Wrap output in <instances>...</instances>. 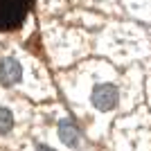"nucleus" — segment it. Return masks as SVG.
Listing matches in <instances>:
<instances>
[{
  "label": "nucleus",
  "instance_id": "nucleus-2",
  "mask_svg": "<svg viewBox=\"0 0 151 151\" xmlns=\"http://www.w3.org/2000/svg\"><path fill=\"white\" fill-rule=\"evenodd\" d=\"M36 65L27 54L18 50L0 52V88L2 90H23L29 93L38 83Z\"/></svg>",
  "mask_w": 151,
  "mask_h": 151
},
{
  "label": "nucleus",
  "instance_id": "nucleus-1",
  "mask_svg": "<svg viewBox=\"0 0 151 151\" xmlns=\"http://www.w3.org/2000/svg\"><path fill=\"white\" fill-rule=\"evenodd\" d=\"M83 99H86V111L93 113L95 120L111 117L115 111H120L122 99H124V88L120 81L106 75H93L83 86Z\"/></svg>",
  "mask_w": 151,
  "mask_h": 151
},
{
  "label": "nucleus",
  "instance_id": "nucleus-5",
  "mask_svg": "<svg viewBox=\"0 0 151 151\" xmlns=\"http://www.w3.org/2000/svg\"><path fill=\"white\" fill-rule=\"evenodd\" d=\"M27 151H57V149H52V147L45 145V142H36V145H32Z\"/></svg>",
  "mask_w": 151,
  "mask_h": 151
},
{
  "label": "nucleus",
  "instance_id": "nucleus-4",
  "mask_svg": "<svg viewBox=\"0 0 151 151\" xmlns=\"http://www.w3.org/2000/svg\"><path fill=\"white\" fill-rule=\"evenodd\" d=\"M18 126H20L18 106L9 99H0V142L14 138L18 133Z\"/></svg>",
  "mask_w": 151,
  "mask_h": 151
},
{
  "label": "nucleus",
  "instance_id": "nucleus-3",
  "mask_svg": "<svg viewBox=\"0 0 151 151\" xmlns=\"http://www.w3.org/2000/svg\"><path fill=\"white\" fill-rule=\"evenodd\" d=\"M54 133H57L59 142L68 151H86V147H88L86 135H83V131L79 129V124L65 113H61L57 120H54Z\"/></svg>",
  "mask_w": 151,
  "mask_h": 151
}]
</instances>
